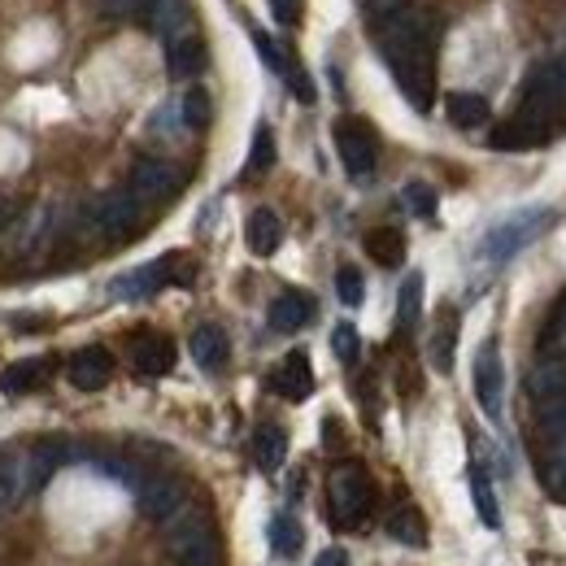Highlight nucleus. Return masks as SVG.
Masks as SVG:
<instances>
[{
	"label": "nucleus",
	"mask_w": 566,
	"mask_h": 566,
	"mask_svg": "<svg viewBox=\"0 0 566 566\" xmlns=\"http://www.w3.org/2000/svg\"><path fill=\"white\" fill-rule=\"evenodd\" d=\"M431 44H436V22L423 9H397L379 18V49L388 71L397 74V87L406 101L427 114L436 101V66H431Z\"/></svg>",
	"instance_id": "obj_1"
},
{
	"label": "nucleus",
	"mask_w": 566,
	"mask_h": 566,
	"mask_svg": "<svg viewBox=\"0 0 566 566\" xmlns=\"http://www.w3.org/2000/svg\"><path fill=\"white\" fill-rule=\"evenodd\" d=\"M327 505H332V523L336 527H361L370 518L375 505V484L366 475L361 462H340L327 480Z\"/></svg>",
	"instance_id": "obj_2"
},
{
	"label": "nucleus",
	"mask_w": 566,
	"mask_h": 566,
	"mask_svg": "<svg viewBox=\"0 0 566 566\" xmlns=\"http://www.w3.org/2000/svg\"><path fill=\"white\" fill-rule=\"evenodd\" d=\"M140 206L144 201L132 188H109V192H101V197L87 206V222H92V231L105 235V240H127V235L140 231Z\"/></svg>",
	"instance_id": "obj_3"
},
{
	"label": "nucleus",
	"mask_w": 566,
	"mask_h": 566,
	"mask_svg": "<svg viewBox=\"0 0 566 566\" xmlns=\"http://www.w3.org/2000/svg\"><path fill=\"white\" fill-rule=\"evenodd\" d=\"M549 222H554L549 210H518V213H510V218H501L493 231L484 235V258H489V262H510V258H514L518 249H527Z\"/></svg>",
	"instance_id": "obj_4"
},
{
	"label": "nucleus",
	"mask_w": 566,
	"mask_h": 566,
	"mask_svg": "<svg viewBox=\"0 0 566 566\" xmlns=\"http://www.w3.org/2000/svg\"><path fill=\"white\" fill-rule=\"evenodd\" d=\"M336 153H340V161L354 179H366L379 166V140L361 118H340L336 123Z\"/></svg>",
	"instance_id": "obj_5"
},
{
	"label": "nucleus",
	"mask_w": 566,
	"mask_h": 566,
	"mask_svg": "<svg viewBox=\"0 0 566 566\" xmlns=\"http://www.w3.org/2000/svg\"><path fill=\"white\" fill-rule=\"evenodd\" d=\"M140 13L144 22H148V31L166 49L179 44V40H188V35H197V18H192V4L188 0H144Z\"/></svg>",
	"instance_id": "obj_6"
},
{
	"label": "nucleus",
	"mask_w": 566,
	"mask_h": 566,
	"mask_svg": "<svg viewBox=\"0 0 566 566\" xmlns=\"http://www.w3.org/2000/svg\"><path fill=\"white\" fill-rule=\"evenodd\" d=\"M40 489L31 467V444H0V510L18 505L22 496Z\"/></svg>",
	"instance_id": "obj_7"
},
{
	"label": "nucleus",
	"mask_w": 566,
	"mask_h": 566,
	"mask_svg": "<svg viewBox=\"0 0 566 566\" xmlns=\"http://www.w3.org/2000/svg\"><path fill=\"white\" fill-rule=\"evenodd\" d=\"M179 188H184V175H179L170 161H161V157H140V161L132 166V192L140 197L144 206L170 201Z\"/></svg>",
	"instance_id": "obj_8"
},
{
	"label": "nucleus",
	"mask_w": 566,
	"mask_h": 566,
	"mask_svg": "<svg viewBox=\"0 0 566 566\" xmlns=\"http://www.w3.org/2000/svg\"><path fill=\"white\" fill-rule=\"evenodd\" d=\"M475 397H480V410L489 419H501V401H505V366H501V349L493 340L475 354Z\"/></svg>",
	"instance_id": "obj_9"
},
{
	"label": "nucleus",
	"mask_w": 566,
	"mask_h": 566,
	"mask_svg": "<svg viewBox=\"0 0 566 566\" xmlns=\"http://www.w3.org/2000/svg\"><path fill=\"white\" fill-rule=\"evenodd\" d=\"M213 541V527H210V514L206 510H175L170 518H166V549L179 558V554H188V549H197V545H210Z\"/></svg>",
	"instance_id": "obj_10"
},
{
	"label": "nucleus",
	"mask_w": 566,
	"mask_h": 566,
	"mask_svg": "<svg viewBox=\"0 0 566 566\" xmlns=\"http://www.w3.org/2000/svg\"><path fill=\"white\" fill-rule=\"evenodd\" d=\"M549 136H554V118L518 109L510 123H501L493 132V148H541Z\"/></svg>",
	"instance_id": "obj_11"
},
{
	"label": "nucleus",
	"mask_w": 566,
	"mask_h": 566,
	"mask_svg": "<svg viewBox=\"0 0 566 566\" xmlns=\"http://www.w3.org/2000/svg\"><path fill=\"white\" fill-rule=\"evenodd\" d=\"M140 510L153 518V523H166L175 510H184V501H188V489L175 480V475H153V480H144L140 489Z\"/></svg>",
	"instance_id": "obj_12"
},
{
	"label": "nucleus",
	"mask_w": 566,
	"mask_h": 566,
	"mask_svg": "<svg viewBox=\"0 0 566 566\" xmlns=\"http://www.w3.org/2000/svg\"><path fill=\"white\" fill-rule=\"evenodd\" d=\"M66 375H71V384L78 392H101L114 379V357H109V349H101V345L78 349L71 357V366H66Z\"/></svg>",
	"instance_id": "obj_13"
},
{
	"label": "nucleus",
	"mask_w": 566,
	"mask_h": 566,
	"mask_svg": "<svg viewBox=\"0 0 566 566\" xmlns=\"http://www.w3.org/2000/svg\"><path fill=\"white\" fill-rule=\"evenodd\" d=\"M49 375H53V361L49 357H22V361H13V366L0 370V392L4 397H27V392L44 388Z\"/></svg>",
	"instance_id": "obj_14"
},
{
	"label": "nucleus",
	"mask_w": 566,
	"mask_h": 566,
	"mask_svg": "<svg viewBox=\"0 0 566 566\" xmlns=\"http://www.w3.org/2000/svg\"><path fill=\"white\" fill-rule=\"evenodd\" d=\"M271 388L280 392L283 401H305L314 392V370H310V357L305 354H287L271 370Z\"/></svg>",
	"instance_id": "obj_15"
},
{
	"label": "nucleus",
	"mask_w": 566,
	"mask_h": 566,
	"mask_svg": "<svg viewBox=\"0 0 566 566\" xmlns=\"http://www.w3.org/2000/svg\"><path fill=\"white\" fill-rule=\"evenodd\" d=\"M132 366H136L140 375H148V379L166 375V370L175 366V345H170V336H157V332L136 336V345H132Z\"/></svg>",
	"instance_id": "obj_16"
},
{
	"label": "nucleus",
	"mask_w": 566,
	"mask_h": 566,
	"mask_svg": "<svg viewBox=\"0 0 566 566\" xmlns=\"http://www.w3.org/2000/svg\"><path fill=\"white\" fill-rule=\"evenodd\" d=\"M170 275H166V258H157V262H148L140 271H127V275H118V280L109 283V292L118 296V301H144V296H153L157 287H166Z\"/></svg>",
	"instance_id": "obj_17"
},
{
	"label": "nucleus",
	"mask_w": 566,
	"mask_h": 566,
	"mask_svg": "<svg viewBox=\"0 0 566 566\" xmlns=\"http://www.w3.org/2000/svg\"><path fill=\"white\" fill-rule=\"evenodd\" d=\"M310 318H314V301H310L305 292H280V296L271 301V327L283 332V336L301 332Z\"/></svg>",
	"instance_id": "obj_18"
},
{
	"label": "nucleus",
	"mask_w": 566,
	"mask_h": 566,
	"mask_svg": "<svg viewBox=\"0 0 566 566\" xmlns=\"http://www.w3.org/2000/svg\"><path fill=\"white\" fill-rule=\"evenodd\" d=\"M188 349H192V357H197V366H201V370H222V366H227V354H231L227 332H222V327H213V323H201V327L192 332Z\"/></svg>",
	"instance_id": "obj_19"
},
{
	"label": "nucleus",
	"mask_w": 566,
	"mask_h": 566,
	"mask_svg": "<svg viewBox=\"0 0 566 566\" xmlns=\"http://www.w3.org/2000/svg\"><path fill=\"white\" fill-rule=\"evenodd\" d=\"M444 114H449V123L458 132H475V127L489 123V101L480 92H449L444 96Z\"/></svg>",
	"instance_id": "obj_20"
},
{
	"label": "nucleus",
	"mask_w": 566,
	"mask_h": 566,
	"mask_svg": "<svg viewBox=\"0 0 566 566\" xmlns=\"http://www.w3.org/2000/svg\"><path fill=\"white\" fill-rule=\"evenodd\" d=\"M527 397L536 406L566 397V361H536L532 375H527Z\"/></svg>",
	"instance_id": "obj_21"
},
{
	"label": "nucleus",
	"mask_w": 566,
	"mask_h": 566,
	"mask_svg": "<svg viewBox=\"0 0 566 566\" xmlns=\"http://www.w3.org/2000/svg\"><path fill=\"white\" fill-rule=\"evenodd\" d=\"M244 240L258 258H271L283 244V222L271 210H253L249 213V227H244Z\"/></svg>",
	"instance_id": "obj_22"
},
{
	"label": "nucleus",
	"mask_w": 566,
	"mask_h": 566,
	"mask_svg": "<svg viewBox=\"0 0 566 566\" xmlns=\"http://www.w3.org/2000/svg\"><path fill=\"white\" fill-rule=\"evenodd\" d=\"M283 458H287V436H283V427L275 423H262L253 431V462L271 475V471H280Z\"/></svg>",
	"instance_id": "obj_23"
},
{
	"label": "nucleus",
	"mask_w": 566,
	"mask_h": 566,
	"mask_svg": "<svg viewBox=\"0 0 566 566\" xmlns=\"http://www.w3.org/2000/svg\"><path fill=\"white\" fill-rule=\"evenodd\" d=\"M453 349H458V314H453V310H444V314H440V323H436V332H431V345H427L431 366H436L440 375H449V370H453Z\"/></svg>",
	"instance_id": "obj_24"
},
{
	"label": "nucleus",
	"mask_w": 566,
	"mask_h": 566,
	"mask_svg": "<svg viewBox=\"0 0 566 566\" xmlns=\"http://www.w3.org/2000/svg\"><path fill=\"white\" fill-rule=\"evenodd\" d=\"M206 44L197 40V35H188V40H179V44H170L166 49V66H170V74L175 78H197V74L206 71Z\"/></svg>",
	"instance_id": "obj_25"
},
{
	"label": "nucleus",
	"mask_w": 566,
	"mask_h": 566,
	"mask_svg": "<svg viewBox=\"0 0 566 566\" xmlns=\"http://www.w3.org/2000/svg\"><path fill=\"white\" fill-rule=\"evenodd\" d=\"M366 253H370V262H379V266H401L406 262V235L397 231V227H375L370 235H366Z\"/></svg>",
	"instance_id": "obj_26"
},
{
	"label": "nucleus",
	"mask_w": 566,
	"mask_h": 566,
	"mask_svg": "<svg viewBox=\"0 0 566 566\" xmlns=\"http://www.w3.org/2000/svg\"><path fill=\"white\" fill-rule=\"evenodd\" d=\"M49 231H53V210H49V206H35V210L18 222L13 249H18V253H35V249L49 240Z\"/></svg>",
	"instance_id": "obj_27"
},
{
	"label": "nucleus",
	"mask_w": 566,
	"mask_h": 566,
	"mask_svg": "<svg viewBox=\"0 0 566 566\" xmlns=\"http://www.w3.org/2000/svg\"><path fill=\"white\" fill-rule=\"evenodd\" d=\"M388 536H392V541H401V545H427L423 514H419L415 505H401V510H392V518H388Z\"/></svg>",
	"instance_id": "obj_28"
},
{
	"label": "nucleus",
	"mask_w": 566,
	"mask_h": 566,
	"mask_svg": "<svg viewBox=\"0 0 566 566\" xmlns=\"http://www.w3.org/2000/svg\"><path fill=\"white\" fill-rule=\"evenodd\" d=\"M471 501H475V510H480V523L496 532L501 527V505H496V493L493 484H489V475H484V467H475L471 471Z\"/></svg>",
	"instance_id": "obj_29"
},
{
	"label": "nucleus",
	"mask_w": 566,
	"mask_h": 566,
	"mask_svg": "<svg viewBox=\"0 0 566 566\" xmlns=\"http://www.w3.org/2000/svg\"><path fill=\"white\" fill-rule=\"evenodd\" d=\"M275 166V136L271 127H258L253 132V148H249V161H244V179H258Z\"/></svg>",
	"instance_id": "obj_30"
},
{
	"label": "nucleus",
	"mask_w": 566,
	"mask_h": 566,
	"mask_svg": "<svg viewBox=\"0 0 566 566\" xmlns=\"http://www.w3.org/2000/svg\"><path fill=\"white\" fill-rule=\"evenodd\" d=\"M179 114H184V127H192V132L210 127V118H213L210 92H206V87H188L184 101H179Z\"/></svg>",
	"instance_id": "obj_31"
},
{
	"label": "nucleus",
	"mask_w": 566,
	"mask_h": 566,
	"mask_svg": "<svg viewBox=\"0 0 566 566\" xmlns=\"http://www.w3.org/2000/svg\"><path fill=\"white\" fill-rule=\"evenodd\" d=\"M301 541H305V536H301V523H296L292 514H275V518H271V549H275L280 558H292V554L301 549Z\"/></svg>",
	"instance_id": "obj_32"
},
{
	"label": "nucleus",
	"mask_w": 566,
	"mask_h": 566,
	"mask_svg": "<svg viewBox=\"0 0 566 566\" xmlns=\"http://www.w3.org/2000/svg\"><path fill=\"white\" fill-rule=\"evenodd\" d=\"M419 310H423V275L410 271V280L401 283V301H397L401 327H415V323H419Z\"/></svg>",
	"instance_id": "obj_33"
},
{
	"label": "nucleus",
	"mask_w": 566,
	"mask_h": 566,
	"mask_svg": "<svg viewBox=\"0 0 566 566\" xmlns=\"http://www.w3.org/2000/svg\"><path fill=\"white\" fill-rule=\"evenodd\" d=\"M536 427H541V436H549V440H566V397L541 401V406H536Z\"/></svg>",
	"instance_id": "obj_34"
},
{
	"label": "nucleus",
	"mask_w": 566,
	"mask_h": 566,
	"mask_svg": "<svg viewBox=\"0 0 566 566\" xmlns=\"http://www.w3.org/2000/svg\"><path fill=\"white\" fill-rule=\"evenodd\" d=\"M401 201H406V210H410V213L431 218V213H436V188L415 179V184H406V188H401Z\"/></svg>",
	"instance_id": "obj_35"
},
{
	"label": "nucleus",
	"mask_w": 566,
	"mask_h": 566,
	"mask_svg": "<svg viewBox=\"0 0 566 566\" xmlns=\"http://www.w3.org/2000/svg\"><path fill=\"white\" fill-rule=\"evenodd\" d=\"M336 292H340V301H345V305H361V296H366L361 271H354V266H340V275H336Z\"/></svg>",
	"instance_id": "obj_36"
},
{
	"label": "nucleus",
	"mask_w": 566,
	"mask_h": 566,
	"mask_svg": "<svg viewBox=\"0 0 566 566\" xmlns=\"http://www.w3.org/2000/svg\"><path fill=\"white\" fill-rule=\"evenodd\" d=\"M253 44H258V53H262V62L271 66L275 74H283L287 71V62H283V49L266 35V31H253Z\"/></svg>",
	"instance_id": "obj_37"
},
{
	"label": "nucleus",
	"mask_w": 566,
	"mask_h": 566,
	"mask_svg": "<svg viewBox=\"0 0 566 566\" xmlns=\"http://www.w3.org/2000/svg\"><path fill=\"white\" fill-rule=\"evenodd\" d=\"M332 349H336L340 361H357V349H361V345H357V332L349 323H340V327L332 332Z\"/></svg>",
	"instance_id": "obj_38"
},
{
	"label": "nucleus",
	"mask_w": 566,
	"mask_h": 566,
	"mask_svg": "<svg viewBox=\"0 0 566 566\" xmlns=\"http://www.w3.org/2000/svg\"><path fill=\"white\" fill-rule=\"evenodd\" d=\"M563 336H566V292L558 296L554 314L545 318V332H541V340H545V345H554V340H563Z\"/></svg>",
	"instance_id": "obj_39"
},
{
	"label": "nucleus",
	"mask_w": 566,
	"mask_h": 566,
	"mask_svg": "<svg viewBox=\"0 0 566 566\" xmlns=\"http://www.w3.org/2000/svg\"><path fill=\"white\" fill-rule=\"evenodd\" d=\"M283 78L292 83V92H296V101H301V105H314V83H310V74H301L296 66H287Z\"/></svg>",
	"instance_id": "obj_40"
},
{
	"label": "nucleus",
	"mask_w": 566,
	"mask_h": 566,
	"mask_svg": "<svg viewBox=\"0 0 566 566\" xmlns=\"http://www.w3.org/2000/svg\"><path fill=\"white\" fill-rule=\"evenodd\" d=\"M271 9H275V18H280V22L292 27V22H296V13H301V0H271Z\"/></svg>",
	"instance_id": "obj_41"
},
{
	"label": "nucleus",
	"mask_w": 566,
	"mask_h": 566,
	"mask_svg": "<svg viewBox=\"0 0 566 566\" xmlns=\"http://www.w3.org/2000/svg\"><path fill=\"white\" fill-rule=\"evenodd\" d=\"M318 566H349V558H345L340 549H327V554L318 558Z\"/></svg>",
	"instance_id": "obj_42"
},
{
	"label": "nucleus",
	"mask_w": 566,
	"mask_h": 566,
	"mask_svg": "<svg viewBox=\"0 0 566 566\" xmlns=\"http://www.w3.org/2000/svg\"><path fill=\"white\" fill-rule=\"evenodd\" d=\"M96 4H101V9H109V13H123V9H132L136 0H96Z\"/></svg>",
	"instance_id": "obj_43"
},
{
	"label": "nucleus",
	"mask_w": 566,
	"mask_h": 566,
	"mask_svg": "<svg viewBox=\"0 0 566 566\" xmlns=\"http://www.w3.org/2000/svg\"><path fill=\"white\" fill-rule=\"evenodd\" d=\"M4 222H9V206H0V227H4Z\"/></svg>",
	"instance_id": "obj_44"
}]
</instances>
